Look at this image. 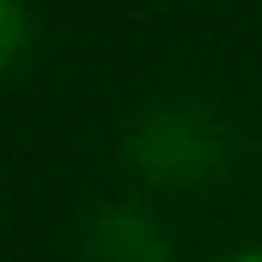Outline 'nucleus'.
Listing matches in <instances>:
<instances>
[{
  "label": "nucleus",
  "instance_id": "nucleus-2",
  "mask_svg": "<svg viewBox=\"0 0 262 262\" xmlns=\"http://www.w3.org/2000/svg\"><path fill=\"white\" fill-rule=\"evenodd\" d=\"M85 244H92L98 262H165L171 256L165 226H159L146 207H134V201H104V207H92V213H85Z\"/></svg>",
  "mask_w": 262,
  "mask_h": 262
},
{
  "label": "nucleus",
  "instance_id": "nucleus-1",
  "mask_svg": "<svg viewBox=\"0 0 262 262\" xmlns=\"http://www.w3.org/2000/svg\"><path fill=\"white\" fill-rule=\"evenodd\" d=\"M226 146H232L226 122L195 98H159L128 122V159L159 183H195L220 171Z\"/></svg>",
  "mask_w": 262,
  "mask_h": 262
},
{
  "label": "nucleus",
  "instance_id": "nucleus-3",
  "mask_svg": "<svg viewBox=\"0 0 262 262\" xmlns=\"http://www.w3.org/2000/svg\"><path fill=\"white\" fill-rule=\"evenodd\" d=\"M25 37H31V12H25V0H0V67L18 61Z\"/></svg>",
  "mask_w": 262,
  "mask_h": 262
},
{
  "label": "nucleus",
  "instance_id": "nucleus-4",
  "mask_svg": "<svg viewBox=\"0 0 262 262\" xmlns=\"http://www.w3.org/2000/svg\"><path fill=\"white\" fill-rule=\"evenodd\" d=\"M213 262H262V244H250V250H226V256H213Z\"/></svg>",
  "mask_w": 262,
  "mask_h": 262
}]
</instances>
